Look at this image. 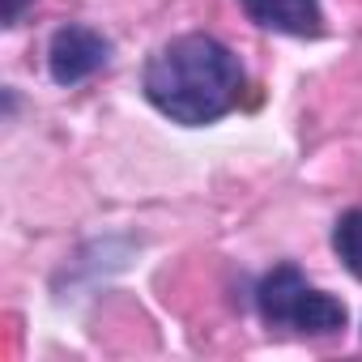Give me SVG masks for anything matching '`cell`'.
<instances>
[{"mask_svg":"<svg viewBox=\"0 0 362 362\" xmlns=\"http://www.w3.org/2000/svg\"><path fill=\"white\" fill-rule=\"evenodd\" d=\"M30 5H35V0H0V18H5V26H18Z\"/></svg>","mask_w":362,"mask_h":362,"instance_id":"6","label":"cell"},{"mask_svg":"<svg viewBox=\"0 0 362 362\" xmlns=\"http://www.w3.org/2000/svg\"><path fill=\"white\" fill-rule=\"evenodd\" d=\"M141 90H145L149 107L158 115H166L170 124L205 128L239 107V98L247 90V73L222 39L192 30V35L166 39L145 60Z\"/></svg>","mask_w":362,"mask_h":362,"instance_id":"1","label":"cell"},{"mask_svg":"<svg viewBox=\"0 0 362 362\" xmlns=\"http://www.w3.org/2000/svg\"><path fill=\"white\" fill-rule=\"evenodd\" d=\"M256 311L269 328L294 337H337L349 324L345 303L311 286L298 264H273L256 281Z\"/></svg>","mask_w":362,"mask_h":362,"instance_id":"2","label":"cell"},{"mask_svg":"<svg viewBox=\"0 0 362 362\" xmlns=\"http://www.w3.org/2000/svg\"><path fill=\"white\" fill-rule=\"evenodd\" d=\"M247 22L273 35L290 39H320L324 35V9L320 0H239Z\"/></svg>","mask_w":362,"mask_h":362,"instance_id":"4","label":"cell"},{"mask_svg":"<svg viewBox=\"0 0 362 362\" xmlns=\"http://www.w3.org/2000/svg\"><path fill=\"white\" fill-rule=\"evenodd\" d=\"M332 252L345 264V273L362 281V205L358 209H345L332 222Z\"/></svg>","mask_w":362,"mask_h":362,"instance_id":"5","label":"cell"},{"mask_svg":"<svg viewBox=\"0 0 362 362\" xmlns=\"http://www.w3.org/2000/svg\"><path fill=\"white\" fill-rule=\"evenodd\" d=\"M111 39L86 22H64L47 43V73L60 90H73L90 77H98L111 64Z\"/></svg>","mask_w":362,"mask_h":362,"instance_id":"3","label":"cell"}]
</instances>
